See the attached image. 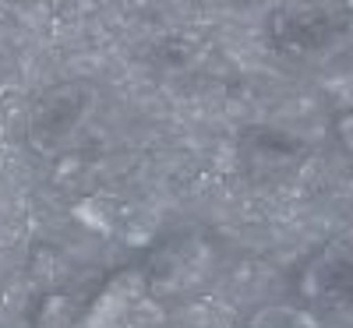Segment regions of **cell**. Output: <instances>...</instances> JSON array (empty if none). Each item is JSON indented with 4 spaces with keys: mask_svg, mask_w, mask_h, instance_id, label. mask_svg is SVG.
I'll list each match as a JSON object with an SVG mask.
<instances>
[{
    "mask_svg": "<svg viewBox=\"0 0 353 328\" xmlns=\"http://www.w3.org/2000/svg\"><path fill=\"white\" fill-rule=\"evenodd\" d=\"M343 131H346V145H350V148H353V116H350V121H346V124H343Z\"/></svg>",
    "mask_w": 353,
    "mask_h": 328,
    "instance_id": "1",
    "label": "cell"
}]
</instances>
